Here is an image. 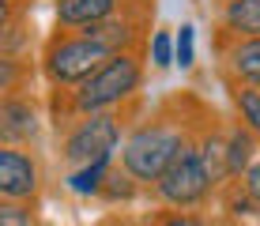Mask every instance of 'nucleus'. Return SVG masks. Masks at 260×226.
I'll return each mask as SVG.
<instances>
[{"instance_id": "15", "label": "nucleus", "mask_w": 260, "mask_h": 226, "mask_svg": "<svg viewBox=\"0 0 260 226\" xmlns=\"http://www.w3.org/2000/svg\"><path fill=\"white\" fill-rule=\"evenodd\" d=\"M140 181L136 177H132L128 174V170H124L121 166V162H117V166H113V174H110V181H106V188H102V196H98V200H102V204H132V200H136V196H140Z\"/></svg>"}, {"instance_id": "1", "label": "nucleus", "mask_w": 260, "mask_h": 226, "mask_svg": "<svg viewBox=\"0 0 260 226\" xmlns=\"http://www.w3.org/2000/svg\"><path fill=\"white\" fill-rule=\"evenodd\" d=\"M181 106H185V98L162 102L155 113H147L143 121L132 124L128 136H124V143H121L117 162L140 181L143 188H155V181L177 162V155L211 124L208 121V124H200V128H192V121L185 117Z\"/></svg>"}, {"instance_id": "13", "label": "nucleus", "mask_w": 260, "mask_h": 226, "mask_svg": "<svg viewBox=\"0 0 260 226\" xmlns=\"http://www.w3.org/2000/svg\"><path fill=\"white\" fill-rule=\"evenodd\" d=\"M113 166H117L113 158H98V162H87V166H79V170H68V177H64L68 192L87 196V200L94 196L98 200L102 188H106V181H110V174H113Z\"/></svg>"}, {"instance_id": "21", "label": "nucleus", "mask_w": 260, "mask_h": 226, "mask_svg": "<svg viewBox=\"0 0 260 226\" xmlns=\"http://www.w3.org/2000/svg\"><path fill=\"white\" fill-rule=\"evenodd\" d=\"M106 226H151V222H132V219H113V222H106Z\"/></svg>"}, {"instance_id": "12", "label": "nucleus", "mask_w": 260, "mask_h": 226, "mask_svg": "<svg viewBox=\"0 0 260 226\" xmlns=\"http://www.w3.org/2000/svg\"><path fill=\"white\" fill-rule=\"evenodd\" d=\"M260 155V140L253 132L245 128L241 121L226 124V181L230 185H238L241 177H245V170L256 162Z\"/></svg>"}, {"instance_id": "4", "label": "nucleus", "mask_w": 260, "mask_h": 226, "mask_svg": "<svg viewBox=\"0 0 260 226\" xmlns=\"http://www.w3.org/2000/svg\"><path fill=\"white\" fill-rule=\"evenodd\" d=\"M124 113H87V117H72L57 128V147L60 158L72 170L87 166L98 158H117L121 143H124Z\"/></svg>"}, {"instance_id": "3", "label": "nucleus", "mask_w": 260, "mask_h": 226, "mask_svg": "<svg viewBox=\"0 0 260 226\" xmlns=\"http://www.w3.org/2000/svg\"><path fill=\"white\" fill-rule=\"evenodd\" d=\"M106 60H110V53L83 30H53L42 45V76L57 90L83 87Z\"/></svg>"}, {"instance_id": "8", "label": "nucleus", "mask_w": 260, "mask_h": 226, "mask_svg": "<svg viewBox=\"0 0 260 226\" xmlns=\"http://www.w3.org/2000/svg\"><path fill=\"white\" fill-rule=\"evenodd\" d=\"M83 34H87V38H94L106 53H110V57L136 53L140 45H143V15H136L128 4H124L113 19L98 23V26H91V30H83Z\"/></svg>"}, {"instance_id": "6", "label": "nucleus", "mask_w": 260, "mask_h": 226, "mask_svg": "<svg viewBox=\"0 0 260 226\" xmlns=\"http://www.w3.org/2000/svg\"><path fill=\"white\" fill-rule=\"evenodd\" d=\"M42 192V166L26 147H0V200L34 204Z\"/></svg>"}, {"instance_id": "5", "label": "nucleus", "mask_w": 260, "mask_h": 226, "mask_svg": "<svg viewBox=\"0 0 260 226\" xmlns=\"http://www.w3.org/2000/svg\"><path fill=\"white\" fill-rule=\"evenodd\" d=\"M219 181H215L208 158H204L200 143H189V147L177 155V162L166 170L162 177L155 181V188H151V196H155L162 207L170 211H200L204 204L215 200V192H219Z\"/></svg>"}, {"instance_id": "2", "label": "nucleus", "mask_w": 260, "mask_h": 226, "mask_svg": "<svg viewBox=\"0 0 260 226\" xmlns=\"http://www.w3.org/2000/svg\"><path fill=\"white\" fill-rule=\"evenodd\" d=\"M143 90V57L140 53H121V57H110L102 68L87 79L83 87L76 90H60V106H57V128L72 117H87V113H124L128 117V106L140 98Z\"/></svg>"}, {"instance_id": "19", "label": "nucleus", "mask_w": 260, "mask_h": 226, "mask_svg": "<svg viewBox=\"0 0 260 226\" xmlns=\"http://www.w3.org/2000/svg\"><path fill=\"white\" fill-rule=\"evenodd\" d=\"M0 226H34V207L0 200Z\"/></svg>"}, {"instance_id": "11", "label": "nucleus", "mask_w": 260, "mask_h": 226, "mask_svg": "<svg viewBox=\"0 0 260 226\" xmlns=\"http://www.w3.org/2000/svg\"><path fill=\"white\" fill-rule=\"evenodd\" d=\"M219 38H260V0H219Z\"/></svg>"}, {"instance_id": "20", "label": "nucleus", "mask_w": 260, "mask_h": 226, "mask_svg": "<svg viewBox=\"0 0 260 226\" xmlns=\"http://www.w3.org/2000/svg\"><path fill=\"white\" fill-rule=\"evenodd\" d=\"M238 185H241V192H245L249 200H253V204L260 207V155H256V162H253V166L245 170V177H241Z\"/></svg>"}, {"instance_id": "17", "label": "nucleus", "mask_w": 260, "mask_h": 226, "mask_svg": "<svg viewBox=\"0 0 260 226\" xmlns=\"http://www.w3.org/2000/svg\"><path fill=\"white\" fill-rule=\"evenodd\" d=\"M147 222L151 226H215L208 215H200V211H170V207L155 211Z\"/></svg>"}, {"instance_id": "14", "label": "nucleus", "mask_w": 260, "mask_h": 226, "mask_svg": "<svg viewBox=\"0 0 260 226\" xmlns=\"http://www.w3.org/2000/svg\"><path fill=\"white\" fill-rule=\"evenodd\" d=\"M226 87H230L234 121H241L260 140V87H238V83H226Z\"/></svg>"}, {"instance_id": "9", "label": "nucleus", "mask_w": 260, "mask_h": 226, "mask_svg": "<svg viewBox=\"0 0 260 226\" xmlns=\"http://www.w3.org/2000/svg\"><path fill=\"white\" fill-rule=\"evenodd\" d=\"M222 76L238 87H260V38H219Z\"/></svg>"}, {"instance_id": "18", "label": "nucleus", "mask_w": 260, "mask_h": 226, "mask_svg": "<svg viewBox=\"0 0 260 226\" xmlns=\"http://www.w3.org/2000/svg\"><path fill=\"white\" fill-rule=\"evenodd\" d=\"M177 64H181L185 72L196 64V26L192 23L177 26Z\"/></svg>"}, {"instance_id": "7", "label": "nucleus", "mask_w": 260, "mask_h": 226, "mask_svg": "<svg viewBox=\"0 0 260 226\" xmlns=\"http://www.w3.org/2000/svg\"><path fill=\"white\" fill-rule=\"evenodd\" d=\"M42 140V110L30 94L0 98V143L4 147H30Z\"/></svg>"}, {"instance_id": "16", "label": "nucleus", "mask_w": 260, "mask_h": 226, "mask_svg": "<svg viewBox=\"0 0 260 226\" xmlns=\"http://www.w3.org/2000/svg\"><path fill=\"white\" fill-rule=\"evenodd\" d=\"M147 60L158 72H166L170 64H177V34H170V30H155V34H151V38H147Z\"/></svg>"}, {"instance_id": "10", "label": "nucleus", "mask_w": 260, "mask_h": 226, "mask_svg": "<svg viewBox=\"0 0 260 226\" xmlns=\"http://www.w3.org/2000/svg\"><path fill=\"white\" fill-rule=\"evenodd\" d=\"M128 0H57V30H91V26L113 19Z\"/></svg>"}]
</instances>
